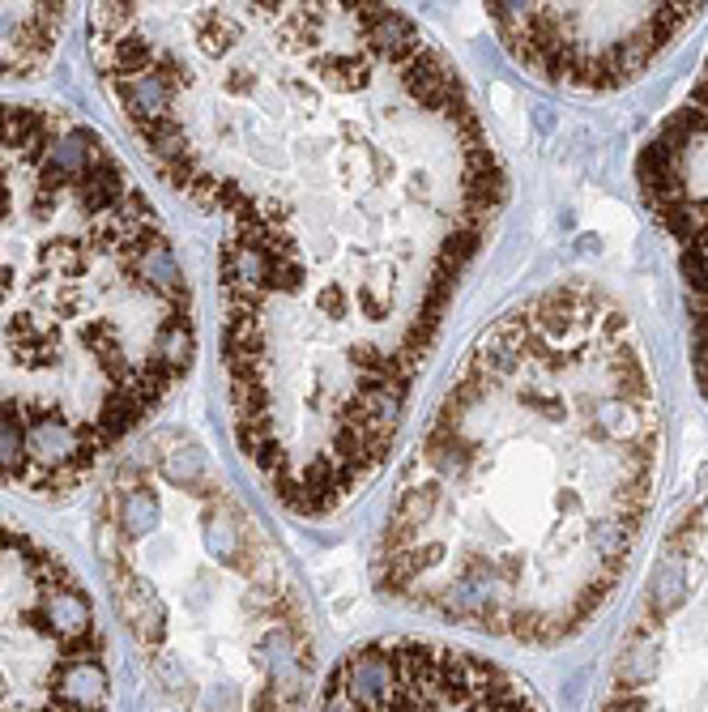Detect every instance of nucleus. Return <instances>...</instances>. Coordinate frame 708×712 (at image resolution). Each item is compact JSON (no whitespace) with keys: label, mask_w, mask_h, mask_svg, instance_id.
Returning <instances> with one entry per match:
<instances>
[{"label":"nucleus","mask_w":708,"mask_h":712,"mask_svg":"<svg viewBox=\"0 0 708 712\" xmlns=\"http://www.w3.org/2000/svg\"><path fill=\"white\" fill-rule=\"evenodd\" d=\"M85 35L154 171L223 222L239 452L286 512L334 517L504 205L457 64L384 5H98Z\"/></svg>","instance_id":"obj_1"},{"label":"nucleus","mask_w":708,"mask_h":712,"mask_svg":"<svg viewBox=\"0 0 708 712\" xmlns=\"http://www.w3.org/2000/svg\"><path fill=\"white\" fill-rule=\"evenodd\" d=\"M657 470L636 324L593 282H555L465 350L402 465L375 585L495 640H568L623 580Z\"/></svg>","instance_id":"obj_2"},{"label":"nucleus","mask_w":708,"mask_h":712,"mask_svg":"<svg viewBox=\"0 0 708 712\" xmlns=\"http://www.w3.org/2000/svg\"><path fill=\"white\" fill-rule=\"evenodd\" d=\"M196 359L184 261L107 137L0 103V487L69 495Z\"/></svg>","instance_id":"obj_3"},{"label":"nucleus","mask_w":708,"mask_h":712,"mask_svg":"<svg viewBox=\"0 0 708 712\" xmlns=\"http://www.w3.org/2000/svg\"><path fill=\"white\" fill-rule=\"evenodd\" d=\"M98 559L180 712H304L316 644L286 559L193 435L163 431L98 499Z\"/></svg>","instance_id":"obj_4"},{"label":"nucleus","mask_w":708,"mask_h":712,"mask_svg":"<svg viewBox=\"0 0 708 712\" xmlns=\"http://www.w3.org/2000/svg\"><path fill=\"white\" fill-rule=\"evenodd\" d=\"M107 640L69 563L0 512V712H107Z\"/></svg>","instance_id":"obj_5"},{"label":"nucleus","mask_w":708,"mask_h":712,"mask_svg":"<svg viewBox=\"0 0 708 712\" xmlns=\"http://www.w3.org/2000/svg\"><path fill=\"white\" fill-rule=\"evenodd\" d=\"M602 712H708V490L662 542Z\"/></svg>","instance_id":"obj_6"},{"label":"nucleus","mask_w":708,"mask_h":712,"mask_svg":"<svg viewBox=\"0 0 708 712\" xmlns=\"http://www.w3.org/2000/svg\"><path fill=\"white\" fill-rule=\"evenodd\" d=\"M508 56L546 85L623 90L700 22L704 5H491Z\"/></svg>","instance_id":"obj_7"},{"label":"nucleus","mask_w":708,"mask_h":712,"mask_svg":"<svg viewBox=\"0 0 708 712\" xmlns=\"http://www.w3.org/2000/svg\"><path fill=\"white\" fill-rule=\"evenodd\" d=\"M316 712H542L486 657L440 640H372L320 687Z\"/></svg>","instance_id":"obj_8"},{"label":"nucleus","mask_w":708,"mask_h":712,"mask_svg":"<svg viewBox=\"0 0 708 712\" xmlns=\"http://www.w3.org/2000/svg\"><path fill=\"white\" fill-rule=\"evenodd\" d=\"M640 196L679 256L692 367L708 392V56L636 163Z\"/></svg>","instance_id":"obj_9"},{"label":"nucleus","mask_w":708,"mask_h":712,"mask_svg":"<svg viewBox=\"0 0 708 712\" xmlns=\"http://www.w3.org/2000/svg\"><path fill=\"white\" fill-rule=\"evenodd\" d=\"M65 26V5H0V82L39 73L56 56Z\"/></svg>","instance_id":"obj_10"}]
</instances>
